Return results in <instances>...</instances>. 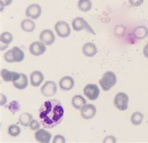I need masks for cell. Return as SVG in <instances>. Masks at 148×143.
Here are the masks:
<instances>
[{
	"mask_svg": "<svg viewBox=\"0 0 148 143\" xmlns=\"http://www.w3.org/2000/svg\"><path fill=\"white\" fill-rule=\"evenodd\" d=\"M64 109L60 101L49 99L43 103L39 109V119L45 128L52 129L61 122Z\"/></svg>",
	"mask_w": 148,
	"mask_h": 143,
	"instance_id": "1",
	"label": "cell"
},
{
	"mask_svg": "<svg viewBox=\"0 0 148 143\" xmlns=\"http://www.w3.org/2000/svg\"><path fill=\"white\" fill-rule=\"evenodd\" d=\"M4 59L8 63H20L25 59V53L20 48L14 46L5 53Z\"/></svg>",
	"mask_w": 148,
	"mask_h": 143,
	"instance_id": "2",
	"label": "cell"
},
{
	"mask_svg": "<svg viewBox=\"0 0 148 143\" xmlns=\"http://www.w3.org/2000/svg\"><path fill=\"white\" fill-rule=\"evenodd\" d=\"M99 83L103 91H110L117 83L116 75L113 72L107 71L103 75Z\"/></svg>",
	"mask_w": 148,
	"mask_h": 143,
	"instance_id": "3",
	"label": "cell"
},
{
	"mask_svg": "<svg viewBox=\"0 0 148 143\" xmlns=\"http://www.w3.org/2000/svg\"><path fill=\"white\" fill-rule=\"evenodd\" d=\"M72 26L75 31H81L83 29H85L89 33L96 35L95 31L83 18L77 17L75 19H74L72 22Z\"/></svg>",
	"mask_w": 148,
	"mask_h": 143,
	"instance_id": "4",
	"label": "cell"
},
{
	"mask_svg": "<svg viewBox=\"0 0 148 143\" xmlns=\"http://www.w3.org/2000/svg\"><path fill=\"white\" fill-rule=\"evenodd\" d=\"M129 97L123 92H118L116 94L114 100V104L117 109L120 111H125L128 107Z\"/></svg>",
	"mask_w": 148,
	"mask_h": 143,
	"instance_id": "5",
	"label": "cell"
},
{
	"mask_svg": "<svg viewBox=\"0 0 148 143\" xmlns=\"http://www.w3.org/2000/svg\"><path fill=\"white\" fill-rule=\"evenodd\" d=\"M54 29H55L58 35L63 38L68 37L71 32L68 23L64 21L57 22L54 26Z\"/></svg>",
	"mask_w": 148,
	"mask_h": 143,
	"instance_id": "6",
	"label": "cell"
},
{
	"mask_svg": "<svg viewBox=\"0 0 148 143\" xmlns=\"http://www.w3.org/2000/svg\"><path fill=\"white\" fill-rule=\"evenodd\" d=\"M100 91L95 84H89L84 88V94L91 101H95L98 98Z\"/></svg>",
	"mask_w": 148,
	"mask_h": 143,
	"instance_id": "7",
	"label": "cell"
},
{
	"mask_svg": "<svg viewBox=\"0 0 148 143\" xmlns=\"http://www.w3.org/2000/svg\"><path fill=\"white\" fill-rule=\"evenodd\" d=\"M57 85L53 81H48L41 88V94L45 97H51L56 93Z\"/></svg>",
	"mask_w": 148,
	"mask_h": 143,
	"instance_id": "8",
	"label": "cell"
},
{
	"mask_svg": "<svg viewBox=\"0 0 148 143\" xmlns=\"http://www.w3.org/2000/svg\"><path fill=\"white\" fill-rule=\"evenodd\" d=\"M29 51L34 56H40L46 52V47L41 41H34L29 46Z\"/></svg>",
	"mask_w": 148,
	"mask_h": 143,
	"instance_id": "9",
	"label": "cell"
},
{
	"mask_svg": "<svg viewBox=\"0 0 148 143\" xmlns=\"http://www.w3.org/2000/svg\"><path fill=\"white\" fill-rule=\"evenodd\" d=\"M41 7L38 4H32L26 8V16L32 20H37L41 14Z\"/></svg>",
	"mask_w": 148,
	"mask_h": 143,
	"instance_id": "10",
	"label": "cell"
},
{
	"mask_svg": "<svg viewBox=\"0 0 148 143\" xmlns=\"http://www.w3.org/2000/svg\"><path fill=\"white\" fill-rule=\"evenodd\" d=\"M40 40L46 46L53 44L56 40L53 32L50 29H45L40 33Z\"/></svg>",
	"mask_w": 148,
	"mask_h": 143,
	"instance_id": "11",
	"label": "cell"
},
{
	"mask_svg": "<svg viewBox=\"0 0 148 143\" xmlns=\"http://www.w3.org/2000/svg\"><path fill=\"white\" fill-rule=\"evenodd\" d=\"M96 113V107L91 104L84 105L81 109V115L85 119H90L95 116Z\"/></svg>",
	"mask_w": 148,
	"mask_h": 143,
	"instance_id": "12",
	"label": "cell"
},
{
	"mask_svg": "<svg viewBox=\"0 0 148 143\" xmlns=\"http://www.w3.org/2000/svg\"><path fill=\"white\" fill-rule=\"evenodd\" d=\"M1 78L5 82H14L20 78V73L10 71L6 69H2L1 71Z\"/></svg>",
	"mask_w": 148,
	"mask_h": 143,
	"instance_id": "13",
	"label": "cell"
},
{
	"mask_svg": "<svg viewBox=\"0 0 148 143\" xmlns=\"http://www.w3.org/2000/svg\"><path fill=\"white\" fill-rule=\"evenodd\" d=\"M34 136L36 141L41 143H49L52 137L51 134L43 129L37 130Z\"/></svg>",
	"mask_w": 148,
	"mask_h": 143,
	"instance_id": "14",
	"label": "cell"
},
{
	"mask_svg": "<svg viewBox=\"0 0 148 143\" xmlns=\"http://www.w3.org/2000/svg\"><path fill=\"white\" fill-rule=\"evenodd\" d=\"M59 85L62 90L70 91L75 86V80L71 76H66L60 79Z\"/></svg>",
	"mask_w": 148,
	"mask_h": 143,
	"instance_id": "15",
	"label": "cell"
},
{
	"mask_svg": "<svg viewBox=\"0 0 148 143\" xmlns=\"http://www.w3.org/2000/svg\"><path fill=\"white\" fill-rule=\"evenodd\" d=\"M44 80V75L40 71H34L30 75L31 84L33 87H38Z\"/></svg>",
	"mask_w": 148,
	"mask_h": 143,
	"instance_id": "16",
	"label": "cell"
},
{
	"mask_svg": "<svg viewBox=\"0 0 148 143\" xmlns=\"http://www.w3.org/2000/svg\"><path fill=\"white\" fill-rule=\"evenodd\" d=\"M97 52H98V49H97L96 46L92 42H86L83 46V53L86 56L93 57L96 55Z\"/></svg>",
	"mask_w": 148,
	"mask_h": 143,
	"instance_id": "17",
	"label": "cell"
},
{
	"mask_svg": "<svg viewBox=\"0 0 148 143\" xmlns=\"http://www.w3.org/2000/svg\"><path fill=\"white\" fill-rule=\"evenodd\" d=\"M13 40L12 34L10 32H4L0 36V41H1V51H3L8 48V45L11 43Z\"/></svg>",
	"mask_w": 148,
	"mask_h": 143,
	"instance_id": "18",
	"label": "cell"
},
{
	"mask_svg": "<svg viewBox=\"0 0 148 143\" xmlns=\"http://www.w3.org/2000/svg\"><path fill=\"white\" fill-rule=\"evenodd\" d=\"M21 76L19 79L13 83V84L14 88H16L18 90H25L26 87L28 86V77L25 75L23 74V73H20Z\"/></svg>",
	"mask_w": 148,
	"mask_h": 143,
	"instance_id": "19",
	"label": "cell"
},
{
	"mask_svg": "<svg viewBox=\"0 0 148 143\" xmlns=\"http://www.w3.org/2000/svg\"><path fill=\"white\" fill-rule=\"evenodd\" d=\"M72 105L76 109H81L87 103L86 100L81 95H75L72 98Z\"/></svg>",
	"mask_w": 148,
	"mask_h": 143,
	"instance_id": "20",
	"label": "cell"
},
{
	"mask_svg": "<svg viewBox=\"0 0 148 143\" xmlns=\"http://www.w3.org/2000/svg\"><path fill=\"white\" fill-rule=\"evenodd\" d=\"M21 29L25 32L31 33L33 32L36 28V25L33 21L29 20V19H25L21 22Z\"/></svg>",
	"mask_w": 148,
	"mask_h": 143,
	"instance_id": "21",
	"label": "cell"
},
{
	"mask_svg": "<svg viewBox=\"0 0 148 143\" xmlns=\"http://www.w3.org/2000/svg\"><path fill=\"white\" fill-rule=\"evenodd\" d=\"M33 120V116L28 113H24L21 114L18 118V121L20 125L24 127L29 126L30 122Z\"/></svg>",
	"mask_w": 148,
	"mask_h": 143,
	"instance_id": "22",
	"label": "cell"
},
{
	"mask_svg": "<svg viewBox=\"0 0 148 143\" xmlns=\"http://www.w3.org/2000/svg\"><path fill=\"white\" fill-rule=\"evenodd\" d=\"M78 8L83 12H88L92 8V3L90 0H79L77 3Z\"/></svg>",
	"mask_w": 148,
	"mask_h": 143,
	"instance_id": "23",
	"label": "cell"
},
{
	"mask_svg": "<svg viewBox=\"0 0 148 143\" xmlns=\"http://www.w3.org/2000/svg\"><path fill=\"white\" fill-rule=\"evenodd\" d=\"M144 119V115L140 112H135L131 117V122L134 126H139L142 123Z\"/></svg>",
	"mask_w": 148,
	"mask_h": 143,
	"instance_id": "24",
	"label": "cell"
},
{
	"mask_svg": "<svg viewBox=\"0 0 148 143\" xmlns=\"http://www.w3.org/2000/svg\"><path fill=\"white\" fill-rule=\"evenodd\" d=\"M8 108V109L10 111L11 113L13 114H15L17 112L20 110L21 107L19 103L16 100H14V101H11L9 103Z\"/></svg>",
	"mask_w": 148,
	"mask_h": 143,
	"instance_id": "25",
	"label": "cell"
},
{
	"mask_svg": "<svg viewBox=\"0 0 148 143\" xmlns=\"http://www.w3.org/2000/svg\"><path fill=\"white\" fill-rule=\"evenodd\" d=\"M21 133V129L18 126L16 125H10L8 127V134L10 136L13 137L18 136Z\"/></svg>",
	"mask_w": 148,
	"mask_h": 143,
	"instance_id": "26",
	"label": "cell"
},
{
	"mask_svg": "<svg viewBox=\"0 0 148 143\" xmlns=\"http://www.w3.org/2000/svg\"><path fill=\"white\" fill-rule=\"evenodd\" d=\"M29 126L30 127V129L32 131H37L40 129V125L36 119H33L32 122H30V125Z\"/></svg>",
	"mask_w": 148,
	"mask_h": 143,
	"instance_id": "27",
	"label": "cell"
},
{
	"mask_svg": "<svg viewBox=\"0 0 148 143\" xmlns=\"http://www.w3.org/2000/svg\"><path fill=\"white\" fill-rule=\"evenodd\" d=\"M66 140L63 136L61 134H58L56 136H54L53 143H65Z\"/></svg>",
	"mask_w": 148,
	"mask_h": 143,
	"instance_id": "28",
	"label": "cell"
},
{
	"mask_svg": "<svg viewBox=\"0 0 148 143\" xmlns=\"http://www.w3.org/2000/svg\"><path fill=\"white\" fill-rule=\"evenodd\" d=\"M13 0H0V5H1V11H3L5 7L10 6L12 3Z\"/></svg>",
	"mask_w": 148,
	"mask_h": 143,
	"instance_id": "29",
	"label": "cell"
},
{
	"mask_svg": "<svg viewBox=\"0 0 148 143\" xmlns=\"http://www.w3.org/2000/svg\"><path fill=\"white\" fill-rule=\"evenodd\" d=\"M144 2V0H129L130 5L134 7H138L141 6Z\"/></svg>",
	"mask_w": 148,
	"mask_h": 143,
	"instance_id": "30",
	"label": "cell"
},
{
	"mask_svg": "<svg viewBox=\"0 0 148 143\" xmlns=\"http://www.w3.org/2000/svg\"><path fill=\"white\" fill-rule=\"evenodd\" d=\"M116 142L115 138L113 136H108L105 138L103 141V142H112L114 143Z\"/></svg>",
	"mask_w": 148,
	"mask_h": 143,
	"instance_id": "31",
	"label": "cell"
},
{
	"mask_svg": "<svg viewBox=\"0 0 148 143\" xmlns=\"http://www.w3.org/2000/svg\"><path fill=\"white\" fill-rule=\"evenodd\" d=\"M0 95H1V103H0V105H1V106H3L6 104L7 102V98L5 94L2 93L0 94Z\"/></svg>",
	"mask_w": 148,
	"mask_h": 143,
	"instance_id": "32",
	"label": "cell"
},
{
	"mask_svg": "<svg viewBox=\"0 0 148 143\" xmlns=\"http://www.w3.org/2000/svg\"><path fill=\"white\" fill-rule=\"evenodd\" d=\"M143 54L144 55H145V56L146 57H147V58H148V44H147L145 47L144 48V49H143Z\"/></svg>",
	"mask_w": 148,
	"mask_h": 143,
	"instance_id": "33",
	"label": "cell"
}]
</instances>
